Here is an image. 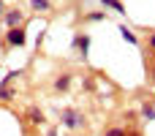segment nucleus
<instances>
[{"label":"nucleus","instance_id":"nucleus-12","mask_svg":"<svg viewBox=\"0 0 155 136\" xmlns=\"http://www.w3.org/2000/svg\"><path fill=\"white\" fill-rule=\"evenodd\" d=\"M82 19H84V22H106L109 14H106V11H87Z\"/></svg>","mask_w":155,"mask_h":136},{"label":"nucleus","instance_id":"nucleus-4","mask_svg":"<svg viewBox=\"0 0 155 136\" xmlns=\"http://www.w3.org/2000/svg\"><path fill=\"white\" fill-rule=\"evenodd\" d=\"M71 46L79 52L82 63H87V55H90V35H87V33H76L74 41H71Z\"/></svg>","mask_w":155,"mask_h":136},{"label":"nucleus","instance_id":"nucleus-18","mask_svg":"<svg viewBox=\"0 0 155 136\" xmlns=\"http://www.w3.org/2000/svg\"><path fill=\"white\" fill-rule=\"evenodd\" d=\"M5 11H8V8H5V5H3V0H0V19L5 16Z\"/></svg>","mask_w":155,"mask_h":136},{"label":"nucleus","instance_id":"nucleus-13","mask_svg":"<svg viewBox=\"0 0 155 136\" xmlns=\"http://www.w3.org/2000/svg\"><path fill=\"white\" fill-rule=\"evenodd\" d=\"M30 8L38 14H46V11H52V3L49 0H30Z\"/></svg>","mask_w":155,"mask_h":136},{"label":"nucleus","instance_id":"nucleus-8","mask_svg":"<svg viewBox=\"0 0 155 136\" xmlns=\"http://www.w3.org/2000/svg\"><path fill=\"white\" fill-rule=\"evenodd\" d=\"M120 38L125 41V44H131V46H139L142 41H139V35L131 30V27H125V25H120Z\"/></svg>","mask_w":155,"mask_h":136},{"label":"nucleus","instance_id":"nucleus-10","mask_svg":"<svg viewBox=\"0 0 155 136\" xmlns=\"http://www.w3.org/2000/svg\"><path fill=\"white\" fill-rule=\"evenodd\" d=\"M16 98V87L14 85H0V101L3 104H11Z\"/></svg>","mask_w":155,"mask_h":136},{"label":"nucleus","instance_id":"nucleus-3","mask_svg":"<svg viewBox=\"0 0 155 136\" xmlns=\"http://www.w3.org/2000/svg\"><path fill=\"white\" fill-rule=\"evenodd\" d=\"M3 25H5V30L25 27V11H19V8H8L5 16H3Z\"/></svg>","mask_w":155,"mask_h":136},{"label":"nucleus","instance_id":"nucleus-17","mask_svg":"<svg viewBox=\"0 0 155 136\" xmlns=\"http://www.w3.org/2000/svg\"><path fill=\"white\" fill-rule=\"evenodd\" d=\"M144 41H147V49L155 55V30H147V35H144Z\"/></svg>","mask_w":155,"mask_h":136},{"label":"nucleus","instance_id":"nucleus-20","mask_svg":"<svg viewBox=\"0 0 155 136\" xmlns=\"http://www.w3.org/2000/svg\"><path fill=\"white\" fill-rule=\"evenodd\" d=\"M131 136H142V134H139V131H136V128H131Z\"/></svg>","mask_w":155,"mask_h":136},{"label":"nucleus","instance_id":"nucleus-7","mask_svg":"<svg viewBox=\"0 0 155 136\" xmlns=\"http://www.w3.org/2000/svg\"><path fill=\"white\" fill-rule=\"evenodd\" d=\"M144 71H147V82L155 87V55L150 49H144Z\"/></svg>","mask_w":155,"mask_h":136},{"label":"nucleus","instance_id":"nucleus-19","mask_svg":"<svg viewBox=\"0 0 155 136\" xmlns=\"http://www.w3.org/2000/svg\"><path fill=\"white\" fill-rule=\"evenodd\" d=\"M46 136H57V128H49V131H46Z\"/></svg>","mask_w":155,"mask_h":136},{"label":"nucleus","instance_id":"nucleus-14","mask_svg":"<svg viewBox=\"0 0 155 136\" xmlns=\"http://www.w3.org/2000/svg\"><path fill=\"white\" fill-rule=\"evenodd\" d=\"M101 5H104V8H112V11H117V14H125L123 0H101Z\"/></svg>","mask_w":155,"mask_h":136},{"label":"nucleus","instance_id":"nucleus-11","mask_svg":"<svg viewBox=\"0 0 155 136\" xmlns=\"http://www.w3.org/2000/svg\"><path fill=\"white\" fill-rule=\"evenodd\" d=\"M101 136H131V128L128 125H109Z\"/></svg>","mask_w":155,"mask_h":136},{"label":"nucleus","instance_id":"nucleus-9","mask_svg":"<svg viewBox=\"0 0 155 136\" xmlns=\"http://www.w3.org/2000/svg\"><path fill=\"white\" fill-rule=\"evenodd\" d=\"M139 114H142L144 123H153V120H155V101H144L142 109H139Z\"/></svg>","mask_w":155,"mask_h":136},{"label":"nucleus","instance_id":"nucleus-5","mask_svg":"<svg viewBox=\"0 0 155 136\" xmlns=\"http://www.w3.org/2000/svg\"><path fill=\"white\" fill-rule=\"evenodd\" d=\"M71 85H74V74H71V71H60V74L52 79V90H54V93H68Z\"/></svg>","mask_w":155,"mask_h":136},{"label":"nucleus","instance_id":"nucleus-15","mask_svg":"<svg viewBox=\"0 0 155 136\" xmlns=\"http://www.w3.org/2000/svg\"><path fill=\"white\" fill-rule=\"evenodd\" d=\"M19 76H22V68H16V71H8V74L3 76V85H14Z\"/></svg>","mask_w":155,"mask_h":136},{"label":"nucleus","instance_id":"nucleus-6","mask_svg":"<svg viewBox=\"0 0 155 136\" xmlns=\"http://www.w3.org/2000/svg\"><path fill=\"white\" fill-rule=\"evenodd\" d=\"M25 120H27L30 125L41 128V125L46 123V114H44V109H41V106H27V112H25Z\"/></svg>","mask_w":155,"mask_h":136},{"label":"nucleus","instance_id":"nucleus-16","mask_svg":"<svg viewBox=\"0 0 155 136\" xmlns=\"http://www.w3.org/2000/svg\"><path fill=\"white\" fill-rule=\"evenodd\" d=\"M82 90H84V93H93V90H95V76H84V79H82Z\"/></svg>","mask_w":155,"mask_h":136},{"label":"nucleus","instance_id":"nucleus-1","mask_svg":"<svg viewBox=\"0 0 155 136\" xmlns=\"http://www.w3.org/2000/svg\"><path fill=\"white\" fill-rule=\"evenodd\" d=\"M60 125H63L65 131H82V128L87 125V117H84L82 109L65 106V109H60Z\"/></svg>","mask_w":155,"mask_h":136},{"label":"nucleus","instance_id":"nucleus-2","mask_svg":"<svg viewBox=\"0 0 155 136\" xmlns=\"http://www.w3.org/2000/svg\"><path fill=\"white\" fill-rule=\"evenodd\" d=\"M3 44H5V49H19V46H25V44H27V33H25V27L5 30V33H3Z\"/></svg>","mask_w":155,"mask_h":136}]
</instances>
